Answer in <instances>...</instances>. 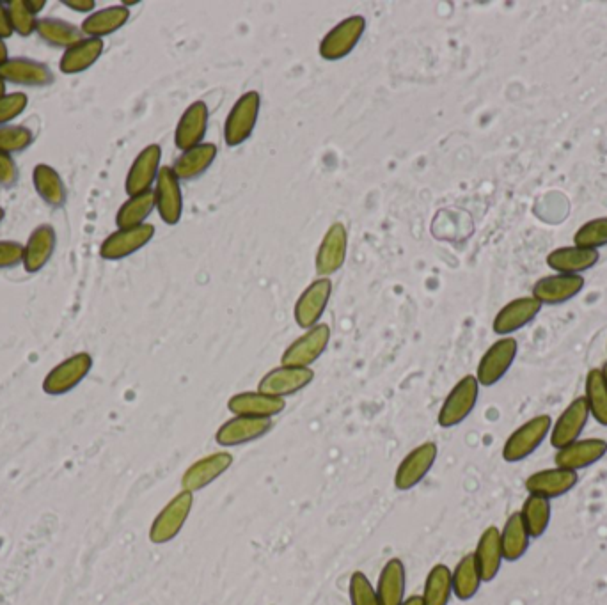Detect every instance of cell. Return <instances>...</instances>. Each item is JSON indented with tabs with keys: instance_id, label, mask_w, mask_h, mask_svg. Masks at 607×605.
Returning <instances> with one entry per match:
<instances>
[{
	"instance_id": "6da1fadb",
	"label": "cell",
	"mask_w": 607,
	"mask_h": 605,
	"mask_svg": "<svg viewBox=\"0 0 607 605\" xmlns=\"http://www.w3.org/2000/svg\"><path fill=\"white\" fill-rule=\"evenodd\" d=\"M552 419L547 414L531 417L524 425L506 439L503 446V460L508 464H519L533 455L544 440L551 435Z\"/></svg>"
},
{
	"instance_id": "7a4b0ae2",
	"label": "cell",
	"mask_w": 607,
	"mask_h": 605,
	"mask_svg": "<svg viewBox=\"0 0 607 605\" xmlns=\"http://www.w3.org/2000/svg\"><path fill=\"white\" fill-rule=\"evenodd\" d=\"M194 508V494L182 490L160 510L150 527V542L155 545H166L173 542L182 533Z\"/></svg>"
},
{
	"instance_id": "3957f363",
	"label": "cell",
	"mask_w": 607,
	"mask_h": 605,
	"mask_svg": "<svg viewBox=\"0 0 607 605\" xmlns=\"http://www.w3.org/2000/svg\"><path fill=\"white\" fill-rule=\"evenodd\" d=\"M260 109L261 95L258 91H247L238 98L224 123V141L228 148L242 146L253 135L260 118Z\"/></svg>"
},
{
	"instance_id": "277c9868",
	"label": "cell",
	"mask_w": 607,
	"mask_h": 605,
	"mask_svg": "<svg viewBox=\"0 0 607 605\" xmlns=\"http://www.w3.org/2000/svg\"><path fill=\"white\" fill-rule=\"evenodd\" d=\"M480 396V384L474 375H466L455 384L442 403L437 423L441 428H455L471 416Z\"/></svg>"
},
{
	"instance_id": "5b68a950",
	"label": "cell",
	"mask_w": 607,
	"mask_h": 605,
	"mask_svg": "<svg viewBox=\"0 0 607 605\" xmlns=\"http://www.w3.org/2000/svg\"><path fill=\"white\" fill-rule=\"evenodd\" d=\"M366 31V18L361 15L348 16L327 32L320 43L318 54L325 61H341L354 52Z\"/></svg>"
},
{
	"instance_id": "8992f818",
	"label": "cell",
	"mask_w": 607,
	"mask_h": 605,
	"mask_svg": "<svg viewBox=\"0 0 607 605\" xmlns=\"http://www.w3.org/2000/svg\"><path fill=\"white\" fill-rule=\"evenodd\" d=\"M331 341V327L327 323H318L313 329L306 330L304 336L295 339L292 345L284 350L281 366L309 368L324 355Z\"/></svg>"
},
{
	"instance_id": "52a82bcc",
	"label": "cell",
	"mask_w": 607,
	"mask_h": 605,
	"mask_svg": "<svg viewBox=\"0 0 607 605\" xmlns=\"http://www.w3.org/2000/svg\"><path fill=\"white\" fill-rule=\"evenodd\" d=\"M517 352H519V343L512 336L497 339L496 343H492L489 350L481 357L474 375L480 387H492L499 380H503L512 368Z\"/></svg>"
},
{
	"instance_id": "ba28073f",
	"label": "cell",
	"mask_w": 607,
	"mask_h": 605,
	"mask_svg": "<svg viewBox=\"0 0 607 605\" xmlns=\"http://www.w3.org/2000/svg\"><path fill=\"white\" fill-rule=\"evenodd\" d=\"M332 295V281L329 277H320L309 284L306 290L300 293L299 300L295 302L293 316L300 329H313L322 320L325 309L329 306Z\"/></svg>"
},
{
	"instance_id": "9c48e42d",
	"label": "cell",
	"mask_w": 607,
	"mask_h": 605,
	"mask_svg": "<svg viewBox=\"0 0 607 605\" xmlns=\"http://www.w3.org/2000/svg\"><path fill=\"white\" fill-rule=\"evenodd\" d=\"M437 455H439V448L435 442H425L418 448L412 449L396 469V490L409 492L412 488L418 487L419 483L428 476V472L432 471Z\"/></svg>"
},
{
	"instance_id": "30bf717a",
	"label": "cell",
	"mask_w": 607,
	"mask_h": 605,
	"mask_svg": "<svg viewBox=\"0 0 607 605\" xmlns=\"http://www.w3.org/2000/svg\"><path fill=\"white\" fill-rule=\"evenodd\" d=\"M91 368H93V357L87 352L71 355L61 364H57L54 370H50L43 380V391L50 396L70 393L89 375Z\"/></svg>"
},
{
	"instance_id": "8fae6325",
	"label": "cell",
	"mask_w": 607,
	"mask_h": 605,
	"mask_svg": "<svg viewBox=\"0 0 607 605\" xmlns=\"http://www.w3.org/2000/svg\"><path fill=\"white\" fill-rule=\"evenodd\" d=\"M583 275L552 274L545 275L533 284L531 297L542 306H561L567 304L584 290Z\"/></svg>"
},
{
	"instance_id": "7c38bea8",
	"label": "cell",
	"mask_w": 607,
	"mask_h": 605,
	"mask_svg": "<svg viewBox=\"0 0 607 605\" xmlns=\"http://www.w3.org/2000/svg\"><path fill=\"white\" fill-rule=\"evenodd\" d=\"M155 236V226L153 224H142L137 228L118 229L112 235L103 240L100 247V256L103 260L119 261L125 260L142 247L150 244Z\"/></svg>"
},
{
	"instance_id": "4fadbf2b",
	"label": "cell",
	"mask_w": 607,
	"mask_h": 605,
	"mask_svg": "<svg viewBox=\"0 0 607 605\" xmlns=\"http://www.w3.org/2000/svg\"><path fill=\"white\" fill-rule=\"evenodd\" d=\"M272 428H274L272 419L235 416L217 430L215 440L222 448H235L265 437Z\"/></svg>"
},
{
	"instance_id": "5bb4252c",
	"label": "cell",
	"mask_w": 607,
	"mask_h": 605,
	"mask_svg": "<svg viewBox=\"0 0 607 605\" xmlns=\"http://www.w3.org/2000/svg\"><path fill=\"white\" fill-rule=\"evenodd\" d=\"M347 252V228L341 222H334L331 228L327 229V233L322 238V244L316 251V274L320 277H329V275L339 272L347 261Z\"/></svg>"
},
{
	"instance_id": "9a60e30c",
	"label": "cell",
	"mask_w": 607,
	"mask_h": 605,
	"mask_svg": "<svg viewBox=\"0 0 607 605\" xmlns=\"http://www.w3.org/2000/svg\"><path fill=\"white\" fill-rule=\"evenodd\" d=\"M315 380V371L311 368H293V366H279L270 370L258 384V391L269 394L274 398H286L300 393Z\"/></svg>"
},
{
	"instance_id": "2e32d148",
	"label": "cell",
	"mask_w": 607,
	"mask_h": 605,
	"mask_svg": "<svg viewBox=\"0 0 607 605\" xmlns=\"http://www.w3.org/2000/svg\"><path fill=\"white\" fill-rule=\"evenodd\" d=\"M590 409L586 405L584 396H579L576 400L570 401L567 409L561 412L560 417L551 428L552 448L561 449L581 439V433L588 425L590 419Z\"/></svg>"
},
{
	"instance_id": "e0dca14e",
	"label": "cell",
	"mask_w": 607,
	"mask_h": 605,
	"mask_svg": "<svg viewBox=\"0 0 607 605\" xmlns=\"http://www.w3.org/2000/svg\"><path fill=\"white\" fill-rule=\"evenodd\" d=\"M0 77L4 82L24 87H48L56 80L48 64L29 57L8 59L0 66Z\"/></svg>"
},
{
	"instance_id": "ac0fdd59",
	"label": "cell",
	"mask_w": 607,
	"mask_h": 605,
	"mask_svg": "<svg viewBox=\"0 0 607 605\" xmlns=\"http://www.w3.org/2000/svg\"><path fill=\"white\" fill-rule=\"evenodd\" d=\"M231 465H233V455L228 451H219L205 458H199L198 462H194L187 471L183 472V490L192 494L205 490L213 481L219 480Z\"/></svg>"
},
{
	"instance_id": "d6986e66",
	"label": "cell",
	"mask_w": 607,
	"mask_h": 605,
	"mask_svg": "<svg viewBox=\"0 0 607 605\" xmlns=\"http://www.w3.org/2000/svg\"><path fill=\"white\" fill-rule=\"evenodd\" d=\"M155 201L162 222L167 226H176L182 220L183 196L180 180L174 174L173 167H162L157 176Z\"/></svg>"
},
{
	"instance_id": "ffe728a7",
	"label": "cell",
	"mask_w": 607,
	"mask_h": 605,
	"mask_svg": "<svg viewBox=\"0 0 607 605\" xmlns=\"http://www.w3.org/2000/svg\"><path fill=\"white\" fill-rule=\"evenodd\" d=\"M542 307L544 306L531 295L513 299L505 307H501V311L497 313L492 322V329L497 336L508 338V336H512L513 332L524 329L526 325L533 322L540 315Z\"/></svg>"
},
{
	"instance_id": "44dd1931",
	"label": "cell",
	"mask_w": 607,
	"mask_h": 605,
	"mask_svg": "<svg viewBox=\"0 0 607 605\" xmlns=\"http://www.w3.org/2000/svg\"><path fill=\"white\" fill-rule=\"evenodd\" d=\"M607 455V440L579 439L565 448L558 449L554 464L567 471L579 472L592 467Z\"/></svg>"
},
{
	"instance_id": "7402d4cb",
	"label": "cell",
	"mask_w": 607,
	"mask_h": 605,
	"mask_svg": "<svg viewBox=\"0 0 607 605\" xmlns=\"http://www.w3.org/2000/svg\"><path fill=\"white\" fill-rule=\"evenodd\" d=\"M162 148L158 144H150L135 157L125 180V190L130 197L139 196L151 190V185L157 181L160 173Z\"/></svg>"
},
{
	"instance_id": "603a6c76",
	"label": "cell",
	"mask_w": 607,
	"mask_h": 605,
	"mask_svg": "<svg viewBox=\"0 0 607 605\" xmlns=\"http://www.w3.org/2000/svg\"><path fill=\"white\" fill-rule=\"evenodd\" d=\"M577 481H579V472L552 467V469L533 472L524 483V487L528 490L529 495H538V497L552 501L561 495L568 494L572 488L576 487Z\"/></svg>"
},
{
	"instance_id": "cb8c5ba5",
	"label": "cell",
	"mask_w": 607,
	"mask_h": 605,
	"mask_svg": "<svg viewBox=\"0 0 607 605\" xmlns=\"http://www.w3.org/2000/svg\"><path fill=\"white\" fill-rule=\"evenodd\" d=\"M208 130V107L205 102L190 103L174 130V144L180 151H189L203 144Z\"/></svg>"
},
{
	"instance_id": "d4e9b609",
	"label": "cell",
	"mask_w": 607,
	"mask_h": 605,
	"mask_svg": "<svg viewBox=\"0 0 607 605\" xmlns=\"http://www.w3.org/2000/svg\"><path fill=\"white\" fill-rule=\"evenodd\" d=\"M284 409H286L284 398H274V396L260 393V391L238 393L228 400V410L233 416L274 419Z\"/></svg>"
},
{
	"instance_id": "484cf974",
	"label": "cell",
	"mask_w": 607,
	"mask_h": 605,
	"mask_svg": "<svg viewBox=\"0 0 607 605\" xmlns=\"http://www.w3.org/2000/svg\"><path fill=\"white\" fill-rule=\"evenodd\" d=\"M599 260V251H588L576 245H567L549 252L545 263L556 274L583 275V272L595 267Z\"/></svg>"
},
{
	"instance_id": "4316f807",
	"label": "cell",
	"mask_w": 607,
	"mask_h": 605,
	"mask_svg": "<svg viewBox=\"0 0 607 605\" xmlns=\"http://www.w3.org/2000/svg\"><path fill=\"white\" fill-rule=\"evenodd\" d=\"M473 554L478 570H480L481 581H494L505 561L503 547H501V533L496 526H489L481 533Z\"/></svg>"
},
{
	"instance_id": "83f0119b",
	"label": "cell",
	"mask_w": 607,
	"mask_h": 605,
	"mask_svg": "<svg viewBox=\"0 0 607 605\" xmlns=\"http://www.w3.org/2000/svg\"><path fill=\"white\" fill-rule=\"evenodd\" d=\"M57 247L56 229L41 224L32 231L24 249V268L27 274H36L52 260Z\"/></svg>"
},
{
	"instance_id": "f1b7e54d",
	"label": "cell",
	"mask_w": 607,
	"mask_h": 605,
	"mask_svg": "<svg viewBox=\"0 0 607 605\" xmlns=\"http://www.w3.org/2000/svg\"><path fill=\"white\" fill-rule=\"evenodd\" d=\"M407 572L402 559L393 558L387 561L377 582V597L380 605H402L405 600Z\"/></svg>"
},
{
	"instance_id": "f546056e",
	"label": "cell",
	"mask_w": 607,
	"mask_h": 605,
	"mask_svg": "<svg viewBox=\"0 0 607 605\" xmlns=\"http://www.w3.org/2000/svg\"><path fill=\"white\" fill-rule=\"evenodd\" d=\"M103 47V40L84 38L77 45L66 48L59 61V70L64 75H79L82 71L89 70L102 57Z\"/></svg>"
},
{
	"instance_id": "4dcf8cb0",
	"label": "cell",
	"mask_w": 607,
	"mask_h": 605,
	"mask_svg": "<svg viewBox=\"0 0 607 605\" xmlns=\"http://www.w3.org/2000/svg\"><path fill=\"white\" fill-rule=\"evenodd\" d=\"M32 183L38 196L52 208H63L68 201V190L64 185L61 174L54 167L47 164H38L32 171Z\"/></svg>"
},
{
	"instance_id": "1f68e13d",
	"label": "cell",
	"mask_w": 607,
	"mask_h": 605,
	"mask_svg": "<svg viewBox=\"0 0 607 605\" xmlns=\"http://www.w3.org/2000/svg\"><path fill=\"white\" fill-rule=\"evenodd\" d=\"M130 18V9L121 6H111V8L100 9L87 16L82 22L80 31L89 38H98L102 40L109 34L119 31L123 25L127 24Z\"/></svg>"
},
{
	"instance_id": "d6a6232c",
	"label": "cell",
	"mask_w": 607,
	"mask_h": 605,
	"mask_svg": "<svg viewBox=\"0 0 607 605\" xmlns=\"http://www.w3.org/2000/svg\"><path fill=\"white\" fill-rule=\"evenodd\" d=\"M217 153L219 150L212 142H205L192 150L183 151L182 157L174 162V174L178 176V180H196L210 169Z\"/></svg>"
},
{
	"instance_id": "836d02e7",
	"label": "cell",
	"mask_w": 607,
	"mask_h": 605,
	"mask_svg": "<svg viewBox=\"0 0 607 605\" xmlns=\"http://www.w3.org/2000/svg\"><path fill=\"white\" fill-rule=\"evenodd\" d=\"M499 533H501V547H503L505 561L515 563V561L524 558V554L529 549L531 536H529L528 529L522 522L521 511L512 513L506 519L503 529H499Z\"/></svg>"
},
{
	"instance_id": "e575fe53",
	"label": "cell",
	"mask_w": 607,
	"mask_h": 605,
	"mask_svg": "<svg viewBox=\"0 0 607 605\" xmlns=\"http://www.w3.org/2000/svg\"><path fill=\"white\" fill-rule=\"evenodd\" d=\"M36 32L50 47L70 48L84 40V34L77 25L68 24L61 18H40Z\"/></svg>"
},
{
	"instance_id": "d590c367",
	"label": "cell",
	"mask_w": 607,
	"mask_h": 605,
	"mask_svg": "<svg viewBox=\"0 0 607 605\" xmlns=\"http://www.w3.org/2000/svg\"><path fill=\"white\" fill-rule=\"evenodd\" d=\"M451 581H453V595L460 602H467L478 595L483 581L473 552L466 554L458 561L455 570H451Z\"/></svg>"
},
{
	"instance_id": "8d00e7d4",
	"label": "cell",
	"mask_w": 607,
	"mask_h": 605,
	"mask_svg": "<svg viewBox=\"0 0 607 605\" xmlns=\"http://www.w3.org/2000/svg\"><path fill=\"white\" fill-rule=\"evenodd\" d=\"M155 206H157L155 190H148L139 196L130 197L118 210L116 226L118 229H130L146 224L144 220L150 217Z\"/></svg>"
},
{
	"instance_id": "74e56055",
	"label": "cell",
	"mask_w": 607,
	"mask_h": 605,
	"mask_svg": "<svg viewBox=\"0 0 607 605\" xmlns=\"http://www.w3.org/2000/svg\"><path fill=\"white\" fill-rule=\"evenodd\" d=\"M521 517L524 526L528 529L529 536L542 538L551 524V501L538 497V495H528L522 504Z\"/></svg>"
},
{
	"instance_id": "f35d334b",
	"label": "cell",
	"mask_w": 607,
	"mask_h": 605,
	"mask_svg": "<svg viewBox=\"0 0 607 605\" xmlns=\"http://www.w3.org/2000/svg\"><path fill=\"white\" fill-rule=\"evenodd\" d=\"M453 595V581H451V570L446 565L432 566V570L426 575L425 588H423V604L425 605H450Z\"/></svg>"
},
{
	"instance_id": "ab89813d",
	"label": "cell",
	"mask_w": 607,
	"mask_h": 605,
	"mask_svg": "<svg viewBox=\"0 0 607 605\" xmlns=\"http://www.w3.org/2000/svg\"><path fill=\"white\" fill-rule=\"evenodd\" d=\"M584 400L590 409V416L607 428V387L600 368H593L584 382Z\"/></svg>"
},
{
	"instance_id": "60d3db41",
	"label": "cell",
	"mask_w": 607,
	"mask_h": 605,
	"mask_svg": "<svg viewBox=\"0 0 607 605\" xmlns=\"http://www.w3.org/2000/svg\"><path fill=\"white\" fill-rule=\"evenodd\" d=\"M574 245L588 251H599L600 247L607 245V217L584 222L574 233Z\"/></svg>"
},
{
	"instance_id": "b9f144b4",
	"label": "cell",
	"mask_w": 607,
	"mask_h": 605,
	"mask_svg": "<svg viewBox=\"0 0 607 605\" xmlns=\"http://www.w3.org/2000/svg\"><path fill=\"white\" fill-rule=\"evenodd\" d=\"M34 134L31 128L22 125L0 126V151L2 153H22L31 148Z\"/></svg>"
},
{
	"instance_id": "7bdbcfd3",
	"label": "cell",
	"mask_w": 607,
	"mask_h": 605,
	"mask_svg": "<svg viewBox=\"0 0 607 605\" xmlns=\"http://www.w3.org/2000/svg\"><path fill=\"white\" fill-rule=\"evenodd\" d=\"M348 597H350V605H380L377 590L373 588L368 575L364 572H354L350 577Z\"/></svg>"
},
{
	"instance_id": "ee69618b",
	"label": "cell",
	"mask_w": 607,
	"mask_h": 605,
	"mask_svg": "<svg viewBox=\"0 0 607 605\" xmlns=\"http://www.w3.org/2000/svg\"><path fill=\"white\" fill-rule=\"evenodd\" d=\"M6 6H8L9 20L13 25V31L20 36H24V38H29L32 32L36 31V25H38L36 15L25 6L24 0H11V2H6Z\"/></svg>"
},
{
	"instance_id": "f6af8a7d",
	"label": "cell",
	"mask_w": 607,
	"mask_h": 605,
	"mask_svg": "<svg viewBox=\"0 0 607 605\" xmlns=\"http://www.w3.org/2000/svg\"><path fill=\"white\" fill-rule=\"evenodd\" d=\"M27 105H29V96L24 93L0 96V126H6L9 121L22 116Z\"/></svg>"
},
{
	"instance_id": "bcb514c9",
	"label": "cell",
	"mask_w": 607,
	"mask_h": 605,
	"mask_svg": "<svg viewBox=\"0 0 607 605\" xmlns=\"http://www.w3.org/2000/svg\"><path fill=\"white\" fill-rule=\"evenodd\" d=\"M18 180H20V169L15 158L0 151V189H13Z\"/></svg>"
},
{
	"instance_id": "7dc6e473",
	"label": "cell",
	"mask_w": 607,
	"mask_h": 605,
	"mask_svg": "<svg viewBox=\"0 0 607 605\" xmlns=\"http://www.w3.org/2000/svg\"><path fill=\"white\" fill-rule=\"evenodd\" d=\"M25 245L13 240H0V268H13L24 263Z\"/></svg>"
},
{
	"instance_id": "c3c4849f",
	"label": "cell",
	"mask_w": 607,
	"mask_h": 605,
	"mask_svg": "<svg viewBox=\"0 0 607 605\" xmlns=\"http://www.w3.org/2000/svg\"><path fill=\"white\" fill-rule=\"evenodd\" d=\"M13 25L9 20L8 6L4 2H0V40H6L13 36Z\"/></svg>"
},
{
	"instance_id": "681fc988",
	"label": "cell",
	"mask_w": 607,
	"mask_h": 605,
	"mask_svg": "<svg viewBox=\"0 0 607 605\" xmlns=\"http://www.w3.org/2000/svg\"><path fill=\"white\" fill-rule=\"evenodd\" d=\"M63 4L77 13H91L96 8L93 0H64Z\"/></svg>"
},
{
	"instance_id": "f907efd6",
	"label": "cell",
	"mask_w": 607,
	"mask_h": 605,
	"mask_svg": "<svg viewBox=\"0 0 607 605\" xmlns=\"http://www.w3.org/2000/svg\"><path fill=\"white\" fill-rule=\"evenodd\" d=\"M25 6L31 9L34 15H38V13L43 11V8L47 6V0H27V2H25Z\"/></svg>"
},
{
	"instance_id": "816d5d0a",
	"label": "cell",
	"mask_w": 607,
	"mask_h": 605,
	"mask_svg": "<svg viewBox=\"0 0 607 605\" xmlns=\"http://www.w3.org/2000/svg\"><path fill=\"white\" fill-rule=\"evenodd\" d=\"M8 47H6V43L4 40H0V66L8 61Z\"/></svg>"
},
{
	"instance_id": "f5cc1de1",
	"label": "cell",
	"mask_w": 607,
	"mask_h": 605,
	"mask_svg": "<svg viewBox=\"0 0 607 605\" xmlns=\"http://www.w3.org/2000/svg\"><path fill=\"white\" fill-rule=\"evenodd\" d=\"M402 605H425V604H423V598H421V595H412V597L405 598V600H403Z\"/></svg>"
},
{
	"instance_id": "db71d44e",
	"label": "cell",
	"mask_w": 607,
	"mask_h": 605,
	"mask_svg": "<svg viewBox=\"0 0 607 605\" xmlns=\"http://www.w3.org/2000/svg\"><path fill=\"white\" fill-rule=\"evenodd\" d=\"M4 95H8V93H6V82L0 77V96Z\"/></svg>"
},
{
	"instance_id": "11a10c76",
	"label": "cell",
	"mask_w": 607,
	"mask_h": 605,
	"mask_svg": "<svg viewBox=\"0 0 607 605\" xmlns=\"http://www.w3.org/2000/svg\"><path fill=\"white\" fill-rule=\"evenodd\" d=\"M600 371H602V377H604V382H606L607 387V362H604V364H602V368H600Z\"/></svg>"
},
{
	"instance_id": "9f6ffc18",
	"label": "cell",
	"mask_w": 607,
	"mask_h": 605,
	"mask_svg": "<svg viewBox=\"0 0 607 605\" xmlns=\"http://www.w3.org/2000/svg\"><path fill=\"white\" fill-rule=\"evenodd\" d=\"M4 219H6V210L0 206V222H2Z\"/></svg>"
}]
</instances>
